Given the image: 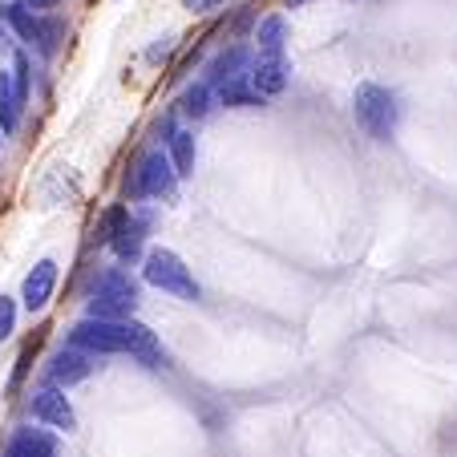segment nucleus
<instances>
[{
	"instance_id": "f257e3e1",
	"label": "nucleus",
	"mask_w": 457,
	"mask_h": 457,
	"mask_svg": "<svg viewBox=\"0 0 457 457\" xmlns=\"http://www.w3.org/2000/svg\"><path fill=\"white\" fill-rule=\"evenodd\" d=\"M353 118L372 142H388L393 129H397V97L388 94L385 86L364 81L353 94Z\"/></svg>"
},
{
	"instance_id": "f03ea898",
	"label": "nucleus",
	"mask_w": 457,
	"mask_h": 457,
	"mask_svg": "<svg viewBox=\"0 0 457 457\" xmlns=\"http://www.w3.org/2000/svg\"><path fill=\"white\" fill-rule=\"evenodd\" d=\"M138 308V284L126 271H105L97 279V292L89 300V320H110V324H126Z\"/></svg>"
},
{
	"instance_id": "7ed1b4c3",
	"label": "nucleus",
	"mask_w": 457,
	"mask_h": 457,
	"mask_svg": "<svg viewBox=\"0 0 457 457\" xmlns=\"http://www.w3.org/2000/svg\"><path fill=\"white\" fill-rule=\"evenodd\" d=\"M142 276H146L150 287H158V292H170L174 300H187L195 303L199 300V284H195V276H190V268L182 263L179 255H174L170 247H154L146 255V268H142Z\"/></svg>"
},
{
	"instance_id": "20e7f679",
	"label": "nucleus",
	"mask_w": 457,
	"mask_h": 457,
	"mask_svg": "<svg viewBox=\"0 0 457 457\" xmlns=\"http://www.w3.org/2000/svg\"><path fill=\"white\" fill-rule=\"evenodd\" d=\"M174 179H179V174H174L170 158H166L162 150H150V154L138 158L126 190H129V199H162V195L174 190Z\"/></svg>"
},
{
	"instance_id": "39448f33",
	"label": "nucleus",
	"mask_w": 457,
	"mask_h": 457,
	"mask_svg": "<svg viewBox=\"0 0 457 457\" xmlns=\"http://www.w3.org/2000/svg\"><path fill=\"white\" fill-rule=\"evenodd\" d=\"M70 348L78 353H102V356H113V353H126V324H110V320H81L73 324L70 332Z\"/></svg>"
},
{
	"instance_id": "423d86ee",
	"label": "nucleus",
	"mask_w": 457,
	"mask_h": 457,
	"mask_svg": "<svg viewBox=\"0 0 457 457\" xmlns=\"http://www.w3.org/2000/svg\"><path fill=\"white\" fill-rule=\"evenodd\" d=\"M142 231H146V227L129 215L126 207H113L110 215H105V239H110L113 255L126 259V263L142 255Z\"/></svg>"
},
{
	"instance_id": "0eeeda50",
	"label": "nucleus",
	"mask_w": 457,
	"mask_h": 457,
	"mask_svg": "<svg viewBox=\"0 0 457 457\" xmlns=\"http://www.w3.org/2000/svg\"><path fill=\"white\" fill-rule=\"evenodd\" d=\"M251 78V53L243 49V45H235V49H223L215 61L207 65V86L211 89H231V86H247Z\"/></svg>"
},
{
	"instance_id": "6e6552de",
	"label": "nucleus",
	"mask_w": 457,
	"mask_h": 457,
	"mask_svg": "<svg viewBox=\"0 0 457 457\" xmlns=\"http://www.w3.org/2000/svg\"><path fill=\"white\" fill-rule=\"evenodd\" d=\"M89 372H94V364H89V356L78 353V348H61V353L45 364V380H49V388H61V393H65L70 385H78V380H86Z\"/></svg>"
},
{
	"instance_id": "1a4fd4ad",
	"label": "nucleus",
	"mask_w": 457,
	"mask_h": 457,
	"mask_svg": "<svg viewBox=\"0 0 457 457\" xmlns=\"http://www.w3.org/2000/svg\"><path fill=\"white\" fill-rule=\"evenodd\" d=\"M33 417L41 425H53V429H65V433L78 429V413H73L70 397H65L61 388H41V393H37L33 397Z\"/></svg>"
},
{
	"instance_id": "9d476101",
	"label": "nucleus",
	"mask_w": 457,
	"mask_h": 457,
	"mask_svg": "<svg viewBox=\"0 0 457 457\" xmlns=\"http://www.w3.org/2000/svg\"><path fill=\"white\" fill-rule=\"evenodd\" d=\"M287 81H292V65H287L284 57H259L255 65H251V94L255 97H276L287 89Z\"/></svg>"
},
{
	"instance_id": "9b49d317",
	"label": "nucleus",
	"mask_w": 457,
	"mask_h": 457,
	"mask_svg": "<svg viewBox=\"0 0 457 457\" xmlns=\"http://www.w3.org/2000/svg\"><path fill=\"white\" fill-rule=\"evenodd\" d=\"M53 287H57V263L53 259H37L33 271L21 284V300H25L29 312H41L45 303L53 300Z\"/></svg>"
},
{
	"instance_id": "f8f14e48",
	"label": "nucleus",
	"mask_w": 457,
	"mask_h": 457,
	"mask_svg": "<svg viewBox=\"0 0 457 457\" xmlns=\"http://www.w3.org/2000/svg\"><path fill=\"white\" fill-rule=\"evenodd\" d=\"M126 353L138 364H146V369H162V345L138 320H126Z\"/></svg>"
},
{
	"instance_id": "ddd939ff",
	"label": "nucleus",
	"mask_w": 457,
	"mask_h": 457,
	"mask_svg": "<svg viewBox=\"0 0 457 457\" xmlns=\"http://www.w3.org/2000/svg\"><path fill=\"white\" fill-rule=\"evenodd\" d=\"M4 457H57V437L49 429H17Z\"/></svg>"
},
{
	"instance_id": "4468645a",
	"label": "nucleus",
	"mask_w": 457,
	"mask_h": 457,
	"mask_svg": "<svg viewBox=\"0 0 457 457\" xmlns=\"http://www.w3.org/2000/svg\"><path fill=\"white\" fill-rule=\"evenodd\" d=\"M259 57H284V45H287V21L284 17H263L259 21Z\"/></svg>"
},
{
	"instance_id": "2eb2a0df",
	"label": "nucleus",
	"mask_w": 457,
	"mask_h": 457,
	"mask_svg": "<svg viewBox=\"0 0 457 457\" xmlns=\"http://www.w3.org/2000/svg\"><path fill=\"white\" fill-rule=\"evenodd\" d=\"M4 21L12 25V33H17L21 41H29V45L41 49V25H45L41 17H33L25 4H4Z\"/></svg>"
},
{
	"instance_id": "dca6fc26",
	"label": "nucleus",
	"mask_w": 457,
	"mask_h": 457,
	"mask_svg": "<svg viewBox=\"0 0 457 457\" xmlns=\"http://www.w3.org/2000/svg\"><path fill=\"white\" fill-rule=\"evenodd\" d=\"M21 126V97L12 89V73L0 70V134H12Z\"/></svg>"
},
{
	"instance_id": "f3484780",
	"label": "nucleus",
	"mask_w": 457,
	"mask_h": 457,
	"mask_svg": "<svg viewBox=\"0 0 457 457\" xmlns=\"http://www.w3.org/2000/svg\"><path fill=\"white\" fill-rule=\"evenodd\" d=\"M166 146H170V166H174V174L179 179H187L190 170H195V138H190L187 129H174L170 138H166Z\"/></svg>"
},
{
	"instance_id": "a211bd4d",
	"label": "nucleus",
	"mask_w": 457,
	"mask_h": 457,
	"mask_svg": "<svg viewBox=\"0 0 457 457\" xmlns=\"http://www.w3.org/2000/svg\"><path fill=\"white\" fill-rule=\"evenodd\" d=\"M182 113H187V118H207L211 113V86L207 81H199V86H190L187 94H182Z\"/></svg>"
},
{
	"instance_id": "6ab92c4d",
	"label": "nucleus",
	"mask_w": 457,
	"mask_h": 457,
	"mask_svg": "<svg viewBox=\"0 0 457 457\" xmlns=\"http://www.w3.org/2000/svg\"><path fill=\"white\" fill-rule=\"evenodd\" d=\"M219 102H223V105H263V97L251 94V86H231V89H223V94H219Z\"/></svg>"
},
{
	"instance_id": "aec40b11",
	"label": "nucleus",
	"mask_w": 457,
	"mask_h": 457,
	"mask_svg": "<svg viewBox=\"0 0 457 457\" xmlns=\"http://www.w3.org/2000/svg\"><path fill=\"white\" fill-rule=\"evenodd\" d=\"M12 89H17L21 105L29 102V57L25 53H17V65H12Z\"/></svg>"
},
{
	"instance_id": "412c9836",
	"label": "nucleus",
	"mask_w": 457,
	"mask_h": 457,
	"mask_svg": "<svg viewBox=\"0 0 457 457\" xmlns=\"http://www.w3.org/2000/svg\"><path fill=\"white\" fill-rule=\"evenodd\" d=\"M12 328H17V303L12 295H0V340H9Z\"/></svg>"
},
{
	"instance_id": "4be33fe9",
	"label": "nucleus",
	"mask_w": 457,
	"mask_h": 457,
	"mask_svg": "<svg viewBox=\"0 0 457 457\" xmlns=\"http://www.w3.org/2000/svg\"><path fill=\"white\" fill-rule=\"evenodd\" d=\"M182 4H187L190 12H211V9H219L223 0H182Z\"/></svg>"
},
{
	"instance_id": "5701e85b",
	"label": "nucleus",
	"mask_w": 457,
	"mask_h": 457,
	"mask_svg": "<svg viewBox=\"0 0 457 457\" xmlns=\"http://www.w3.org/2000/svg\"><path fill=\"white\" fill-rule=\"evenodd\" d=\"M21 4H25L29 12H45V9H57L61 0H21Z\"/></svg>"
},
{
	"instance_id": "b1692460",
	"label": "nucleus",
	"mask_w": 457,
	"mask_h": 457,
	"mask_svg": "<svg viewBox=\"0 0 457 457\" xmlns=\"http://www.w3.org/2000/svg\"><path fill=\"white\" fill-rule=\"evenodd\" d=\"M287 4H303V0H287Z\"/></svg>"
}]
</instances>
